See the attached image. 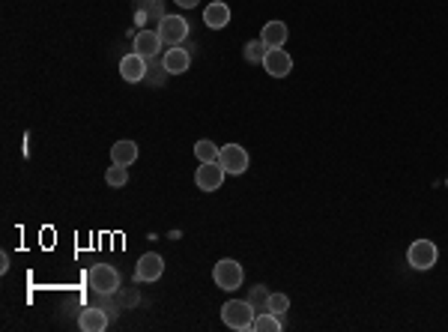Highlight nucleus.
<instances>
[{
	"instance_id": "obj_1",
	"label": "nucleus",
	"mask_w": 448,
	"mask_h": 332,
	"mask_svg": "<svg viewBox=\"0 0 448 332\" xmlns=\"http://www.w3.org/2000/svg\"><path fill=\"white\" fill-rule=\"evenodd\" d=\"M254 305L251 303H245V300H230V303H224L221 305V320L227 324L230 329H254Z\"/></svg>"
},
{
	"instance_id": "obj_2",
	"label": "nucleus",
	"mask_w": 448,
	"mask_h": 332,
	"mask_svg": "<svg viewBox=\"0 0 448 332\" xmlns=\"http://www.w3.org/2000/svg\"><path fill=\"white\" fill-rule=\"evenodd\" d=\"M245 272H242V263L233 261V258H221L216 263V270H212V282H216L221 291H237V287L242 284Z\"/></svg>"
},
{
	"instance_id": "obj_3",
	"label": "nucleus",
	"mask_w": 448,
	"mask_h": 332,
	"mask_svg": "<svg viewBox=\"0 0 448 332\" xmlns=\"http://www.w3.org/2000/svg\"><path fill=\"white\" fill-rule=\"evenodd\" d=\"M87 282L96 293H117L120 291V272L111 267V263H96V267L90 270Z\"/></svg>"
},
{
	"instance_id": "obj_4",
	"label": "nucleus",
	"mask_w": 448,
	"mask_h": 332,
	"mask_svg": "<svg viewBox=\"0 0 448 332\" xmlns=\"http://www.w3.org/2000/svg\"><path fill=\"white\" fill-rule=\"evenodd\" d=\"M218 165L227 174L239 177V174L248 171V150H245L242 144H224L221 153H218Z\"/></svg>"
},
{
	"instance_id": "obj_5",
	"label": "nucleus",
	"mask_w": 448,
	"mask_h": 332,
	"mask_svg": "<svg viewBox=\"0 0 448 332\" xmlns=\"http://www.w3.org/2000/svg\"><path fill=\"white\" fill-rule=\"evenodd\" d=\"M436 258H440V249H436V242H430V240H416L407 251V261L412 270H430Z\"/></svg>"
},
{
	"instance_id": "obj_6",
	"label": "nucleus",
	"mask_w": 448,
	"mask_h": 332,
	"mask_svg": "<svg viewBox=\"0 0 448 332\" xmlns=\"http://www.w3.org/2000/svg\"><path fill=\"white\" fill-rule=\"evenodd\" d=\"M224 177H227V171H224L218 162H200V168L195 174V183H197L200 192H218Z\"/></svg>"
},
{
	"instance_id": "obj_7",
	"label": "nucleus",
	"mask_w": 448,
	"mask_h": 332,
	"mask_svg": "<svg viewBox=\"0 0 448 332\" xmlns=\"http://www.w3.org/2000/svg\"><path fill=\"white\" fill-rule=\"evenodd\" d=\"M159 36L167 46H179V42H186V36H188V21L183 15H164L159 21Z\"/></svg>"
},
{
	"instance_id": "obj_8",
	"label": "nucleus",
	"mask_w": 448,
	"mask_h": 332,
	"mask_svg": "<svg viewBox=\"0 0 448 332\" xmlns=\"http://www.w3.org/2000/svg\"><path fill=\"white\" fill-rule=\"evenodd\" d=\"M164 272V261L162 254L147 251L138 258V267H134V282H159Z\"/></svg>"
},
{
	"instance_id": "obj_9",
	"label": "nucleus",
	"mask_w": 448,
	"mask_h": 332,
	"mask_svg": "<svg viewBox=\"0 0 448 332\" xmlns=\"http://www.w3.org/2000/svg\"><path fill=\"white\" fill-rule=\"evenodd\" d=\"M263 69L272 75V78H287L290 69H293V57L284 48H269L263 57Z\"/></svg>"
},
{
	"instance_id": "obj_10",
	"label": "nucleus",
	"mask_w": 448,
	"mask_h": 332,
	"mask_svg": "<svg viewBox=\"0 0 448 332\" xmlns=\"http://www.w3.org/2000/svg\"><path fill=\"white\" fill-rule=\"evenodd\" d=\"M132 48H134V54H141L144 60L155 57V54L162 51V36H159V30H138V36H134Z\"/></svg>"
},
{
	"instance_id": "obj_11",
	"label": "nucleus",
	"mask_w": 448,
	"mask_h": 332,
	"mask_svg": "<svg viewBox=\"0 0 448 332\" xmlns=\"http://www.w3.org/2000/svg\"><path fill=\"white\" fill-rule=\"evenodd\" d=\"M120 75L126 78L129 84H138V81H144L147 78V60L141 57V54H126V57L120 60Z\"/></svg>"
},
{
	"instance_id": "obj_12",
	"label": "nucleus",
	"mask_w": 448,
	"mask_h": 332,
	"mask_svg": "<svg viewBox=\"0 0 448 332\" xmlns=\"http://www.w3.org/2000/svg\"><path fill=\"white\" fill-rule=\"evenodd\" d=\"M204 25L209 30H221L230 25V6L224 0H212V4L204 9Z\"/></svg>"
},
{
	"instance_id": "obj_13",
	"label": "nucleus",
	"mask_w": 448,
	"mask_h": 332,
	"mask_svg": "<svg viewBox=\"0 0 448 332\" xmlns=\"http://www.w3.org/2000/svg\"><path fill=\"white\" fill-rule=\"evenodd\" d=\"M162 66L167 75H183V72H188V66H192V54L186 48H167L162 57Z\"/></svg>"
},
{
	"instance_id": "obj_14",
	"label": "nucleus",
	"mask_w": 448,
	"mask_h": 332,
	"mask_svg": "<svg viewBox=\"0 0 448 332\" xmlns=\"http://www.w3.org/2000/svg\"><path fill=\"white\" fill-rule=\"evenodd\" d=\"M287 36H290V30H287L284 21H266L263 33H260V39L266 42V48H284Z\"/></svg>"
},
{
	"instance_id": "obj_15",
	"label": "nucleus",
	"mask_w": 448,
	"mask_h": 332,
	"mask_svg": "<svg viewBox=\"0 0 448 332\" xmlns=\"http://www.w3.org/2000/svg\"><path fill=\"white\" fill-rule=\"evenodd\" d=\"M111 162H114V165H122V168L134 165V162H138V144L129 141V138L117 141L114 147H111Z\"/></svg>"
},
{
	"instance_id": "obj_16",
	"label": "nucleus",
	"mask_w": 448,
	"mask_h": 332,
	"mask_svg": "<svg viewBox=\"0 0 448 332\" xmlns=\"http://www.w3.org/2000/svg\"><path fill=\"white\" fill-rule=\"evenodd\" d=\"M78 326L84 332H105L108 329V314L102 308H84L81 317H78Z\"/></svg>"
},
{
	"instance_id": "obj_17",
	"label": "nucleus",
	"mask_w": 448,
	"mask_h": 332,
	"mask_svg": "<svg viewBox=\"0 0 448 332\" xmlns=\"http://www.w3.org/2000/svg\"><path fill=\"white\" fill-rule=\"evenodd\" d=\"M164 13H162V4L159 0H138V9H134V21H162Z\"/></svg>"
},
{
	"instance_id": "obj_18",
	"label": "nucleus",
	"mask_w": 448,
	"mask_h": 332,
	"mask_svg": "<svg viewBox=\"0 0 448 332\" xmlns=\"http://www.w3.org/2000/svg\"><path fill=\"white\" fill-rule=\"evenodd\" d=\"M218 153H221V147H216L209 138H200L197 144H195V156H197V162H218Z\"/></svg>"
},
{
	"instance_id": "obj_19",
	"label": "nucleus",
	"mask_w": 448,
	"mask_h": 332,
	"mask_svg": "<svg viewBox=\"0 0 448 332\" xmlns=\"http://www.w3.org/2000/svg\"><path fill=\"white\" fill-rule=\"evenodd\" d=\"M254 329L257 332H281V317L272 312H260L254 317Z\"/></svg>"
},
{
	"instance_id": "obj_20",
	"label": "nucleus",
	"mask_w": 448,
	"mask_h": 332,
	"mask_svg": "<svg viewBox=\"0 0 448 332\" xmlns=\"http://www.w3.org/2000/svg\"><path fill=\"white\" fill-rule=\"evenodd\" d=\"M105 183L114 186V189L126 186V183H129V168H122V165H114V162H111V168L105 171Z\"/></svg>"
},
{
	"instance_id": "obj_21",
	"label": "nucleus",
	"mask_w": 448,
	"mask_h": 332,
	"mask_svg": "<svg viewBox=\"0 0 448 332\" xmlns=\"http://www.w3.org/2000/svg\"><path fill=\"white\" fill-rule=\"evenodd\" d=\"M287 308H290V300H287L284 293H269V296H266V312H272V314L281 317Z\"/></svg>"
},
{
	"instance_id": "obj_22",
	"label": "nucleus",
	"mask_w": 448,
	"mask_h": 332,
	"mask_svg": "<svg viewBox=\"0 0 448 332\" xmlns=\"http://www.w3.org/2000/svg\"><path fill=\"white\" fill-rule=\"evenodd\" d=\"M266 51H269V48H266V42H263V39H260V42H248V46H245V60H251V63H254V60H260V63H263Z\"/></svg>"
},
{
	"instance_id": "obj_23",
	"label": "nucleus",
	"mask_w": 448,
	"mask_h": 332,
	"mask_svg": "<svg viewBox=\"0 0 448 332\" xmlns=\"http://www.w3.org/2000/svg\"><path fill=\"white\" fill-rule=\"evenodd\" d=\"M174 4H176V6H186V9H195L200 0H174Z\"/></svg>"
},
{
	"instance_id": "obj_24",
	"label": "nucleus",
	"mask_w": 448,
	"mask_h": 332,
	"mask_svg": "<svg viewBox=\"0 0 448 332\" xmlns=\"http://www.w3.org/2000/svg\"><path fill=\"white\" fill-rule=\"evenodd\" d=\"M9 270V254L4 251V254H0V272H6Z\"/></svg>"
}]
</instances>
